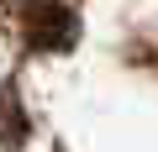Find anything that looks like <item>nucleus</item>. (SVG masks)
<instances>
[{
  "mask_svg": "<svg viewBox=\"0 0 158 152\" xmlns=\"http://www.w3.org/2000/svg\"><path fill=\"white\" fill-rule=\"evenodd\" d=\"M21 32H27V42L37 53H63V47H74L79 21H74V11L63 0H37V6L21 11Z\"/></svg>",
  "mask_w": 158,
  "mask_h": 152,
  "instance_id": "obj_1",
  "label": "nucleus"
},
{
  "mask_svg": "<svg viewBox=\"0 0 158 152\" xmlns=\"http://www.w3.org/2000/svg\"><path fill=\"white\" fill-rule=\"evenodd\" d=\"M21 131H27V115L16 110V95L6 89L0 95V142H21Z\"/></svg>",
  "mask_w": 158,
  "mask_h": 152,
  "instance_id": "obj_2",
  "label": "nucleus"
},
{
  "mask_svg": "<svg viewBox=\"0 0 158 152\" xmlns=\"http://www.w3.org/2000/svg\"><path fill=\"white\" fill-rule=\"evenodd\" d=\"M0 6H11V11H27V6H37V0H0Z\"/></svg>",
  "mask_w": 158,
  "mask_h": 152,
  "instance_id": "obj_3",
  "label": "nucleus"
}]
</instances>
